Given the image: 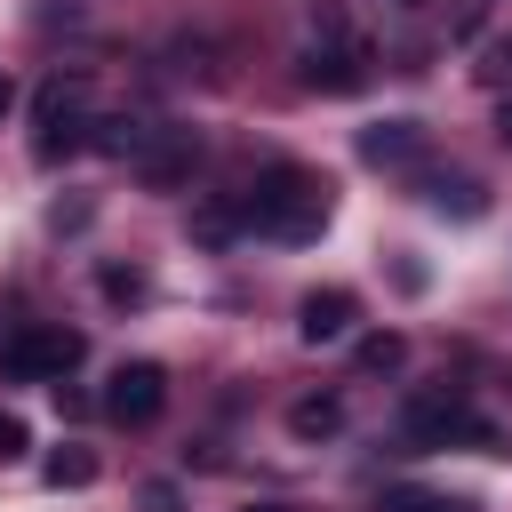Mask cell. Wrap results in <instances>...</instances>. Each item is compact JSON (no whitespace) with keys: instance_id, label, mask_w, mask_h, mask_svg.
<instances>
[{"instance_id":"obj_1","label":"cell","mask_w":512,"mask_h":512,"mask_svg":"<svg viewBox=\"0 0 512 512\" xmlns=\"http://www.w3.org/2000/svg\"><path fill=\"white\" fill-rule=\"evenodd\" d=\"M328 208H336V184H328L320 168H304V160H272V168L240 192V224H256V232H272V240H320Z\"/></svg>"},{"instance_id":"obj_2","label":"cell","mask_w":512,"mask_h":512,"mask_svg":"<svg viewBox=\"0 0 512 512\" xmlns=\"http://www.w3.org/2000/svg\"><path fill=\"white\" fill-rule=\"evenodd\" d=\"M88 136H96V96H88V80H80V72H48V80L32 88V160L56 168V160L80 152Z\"/></svg>"},{"instance_id":"obj_3","label":"cell","mask_w":512,"mask_h":512,"mask_svg":"<svg viewBox=\"0 0 512 512\" xmlns=\"http://www.w3.org/2000/svg\"><path fill=\"white\" fill-rule=\"evenodd\" d=\"M400 432H408L416 448H488V440H496V432H488V416H480L456 384H424V392H408Z\"/></svg>"},{"instance_id":"obj_4","label":"cell","mask_w":512,"mask_h":512,"mask_svg":"<svg viewBox=\"0 0 512 512\" xmlns=\"http://www.w3.org/2000/svg\"><path fill=\"white\" fill-rule=\"evenodd\" d=\"M368 64H376V48L344 24V8H320L312 48H304V88H320V96H352V88H368Z\"/></svg>"},{"instance_id":"obj_5","label":"cell","mask_w":512,"mask_h":512,"mask_svg":"<svg viewBox=\"0 0 512 512\" xmlns=\"http://www.w3.org/2000/svg\"><path fill=\"white\" fill-rule=\"evenodd\" d=\"M80 328H64V320H24L8 344H0V376L8 384H64L72 368H80Z\"/></svg>"},{"instance_id":"obj_6","label":"cell","mask_w":512,"mask_h":512,"mask_svg":"<svg viewBox=\"0 0 512 512\" xmlns=\"http://www.w3.org/2000/svg\"><path fill=\"white\" fill-rule=\"evenodd\" d=\"M160 408H168V368H160V360H120V368L104 376V416H112V424L144 432Z\"/></svg>"},{"instance_id":"obj_7","label":"cell","mask_w":512,"mask_h":512,"mask_svg":"<svg viewBox=\"0 0 512 512\" xmlns=\"http://www.w3.org/2000/svg\"><path fill=\"white\" fill-rule=\"evenodd\" d=\"M192 160H200V136H192V128H152L144 152H136V176H144L152 192H176V184L192 176Z\"/></svg>"},{"instance_id":"obj_8","label":"cell","mask_w":512,"mask_h":512,"mask_svg":"<svg viewBox=\"0 0 512 512\" xmlns=\"http://www.w3.org/2000/svg\"><path fill=\"white\" fill-rule=\"evenodd\" d=\"M352 320H360V296L352 288H312L296 304V336L304 344H336V336H352Z\"/></svg>"},{"instance_id":"obj_9","label":"cell","mask_w":512,"mask_h":512,"mask_svg":"<svg viewBox=\"0 0 512 512\" xmlns=\"http://www.w3.org/2000/svg\"><path fill=\"white\" fill-rule=\"evenodd\" d=\"M360 160L408 168V160H424V128H416V120H376V128H360Z\"/></svg>"},{"instance_id":"obj_10","label":"cell","mask_w":512,"mask_h":512,"mask_svg":"<svg viewBox=\"0 0 512 512\" xmlns=\"http://www.w3.org/2000/svg\"><path fill=\"white\" fill-rule=\"evenodd\" d=\"M96 472H104V464H96V448H56V456L40 464V480H48V488H88Z\"/></svg>"},{"instance_id":"obj_11","label":"cell","mask_w":512,"mask_h":512,"mask_svg":"<svg viewBox=\"0 0 512 512\" xmlns=\"http://www.w3.org/2000/svg\"><path fill=\"white\" fill-rule=\"evenodd\" d=\"M336 424H344V408H336L328 392H320V400H296V408H288V432H296V440H328Z\"/></svg>"},{"instance_id":"obj_12","label":"cell","mask_w":512,"mask_h":512,"mask_svg":"<svg viewBox=\"0 0 512 512\" xmlns=\"http://www.w3.org/2000/svg\"><path fill=\"white\" fill-rule=\"evenodd\" d=\"M376 512H472L464 496H440V488H384Z\"/></svg>"},{"instance_id":"obj_13","label":"cell","mask_w":512,"mask_h":512,"mask_svg":"<svg viewBox=\"0 0 512 512\" xmlns=\"http://www.w3.org/2000/svg\"><path fill=\"white\" fill-rule=\"evenodd\" d=\"M424 200H432L440 216H448V208H456V216H480V208H488V200H480V184H464V176H456V184H448V176H432V184H424Z\"/></svg>"},{"instance_id":"obj_14","label":"cell","mask_w":512,"mask_h":512,"mask_svg":"<svg viewBox=\"0 0 512 512\" xmlns=\"http://www.w3.org/2000/svg\"><path fill=\"white\" fill-rule=\"evenodd\" d=\"M400 360H408V344H400L392 328H376V336H360V368H368V376H384V368H400Z\"/></svg>"},{"instance_id":"obj_15","label":"cell","mask_w":512,"mask_h":512,"mask_svg":"<svg viewBox=\"0 0 512 512\" xmlns=\"http://www.w3.org/2000/svg\"><path fill=\"white\" fill-rule=\"evenodd\" d=\"M16 456H32V432H24V416H0V464H16Z\"/></svg>"},{"instance_id":"obj_16","label":"cell","mask_w":512,"mask_h":512,"mask_svg":"<svg viewBox=\"0 0 512 512\" xmlns=\"http://www.w3.org/2000/svg\"><path fill=\"white\" fill-rule=\"evenodd\" d=\"M104 296H112V304H136V296H144V272H120V264H112V272H104Z\"/></svg>"},{"instance_id":"obj_17","label":"cell","mask_w":512,"mask_h":512,"mask_svg":"<svg viewBox=\"0 0 512 512\" xmlns=\"http://www.w3.org/2000/svg\"><path fill=\"white\" fill-rule=\"evenodd\" d=\"M480 72H488V80H512V32H504V40H488V56H480Z\"/></svg>"},{"instance_id":"obj_18","label":"cell","mask_w":512,"mask_h":512,"mask_svg":"<svg viewBox=\"0 0 512 512\" xmlns=\"http://www.w3.org/2000/svg\"><path fill=\"white\" fill-rule=\"evenodd\" d=\"M144 512H176V488H168V480H152V488H144Z\"/></svg>"},{"instance_id":"obj_19","label":"cell","mask_w":512,"mask_h":512,"mask_svg":"<svg viewBox=\"0 0 512 512\" xmlns=\"http://www.w3.org/2000/svg\"><path fill=\"white\" fill-rule=\"evenodd\" d=\"M496 136H504V144H512V96H504V104H496Z\"/></svg>"},{"instance_id":"obj_20","label":"cell","mask_w":512,"mask_h":512,"mask_svg":"<svg viewBox=\"0 0 512 512\" xmlns=\"http://www.w3.org/2000/svg\"><path fill=\"white\" fill-rule=\"evenodd\" d=\"M8 104H16V88H8V72H0V120H8Z\"/></svg>"},{"instance_id":"obj_21","label":"cell","mask_w":512,"mask_h":512,"mask_svg":"<svg viewBox=\"0 0 512 512\" xmlns=\"http://www.w3.org/2000/svg\"><path fill=\"white\" fill-rule=\"evenodd\" d=\"M256 512H288V504H256Z\"/></svg>"},{"instance_id":"obj_22","label":"cell","mask_w":512,"mask_h":512,"mask_svg":"<svg viewBox=\"0 0 512 512\" xmlns=\"http://www.w3.org/2000/svg\"><path fill=\"white\" fill-rule=\"evenodd\" d=\"M400 8H424V0H400Z\"/></svg>"},{"instance_id":"obj_23","label":"cell","mask_w":512,"mask_h":512,"mask_svg":"<svg viewBox=\"0 0 512 512\" xmlns=\"http://www.w3.org/2000/svg\"><path fill=\"white\" fill-rule=\"evenodd\" d=\"M504 384H512V376H504Z\"/></svg>"}]
</instances>
